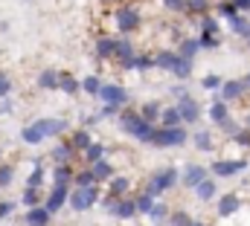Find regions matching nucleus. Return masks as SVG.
Segmentation results:
<instances>
[{
    "mask_svg": "<svg viewBox=\"0 0 250 226\" xmlns=\"http://www.w3.org/2000/svg\"><path fill=\"white\" fill-rule=\"evenodd\" d=\"M59 90H64L67 96H76L82 90V81L76 75H70V73H59Z\"/></svg>",
    "mask_w": 250,
    "mask_h": 226,
    "instance_id": "22",
    "label": "nucleus"
},
{
    "mask_svg": "<svg viewBox=\"0 0 250 226\" xmlns=\"http://www.w3.org/2000/svg\"><path fill=\"white\" fill-rule=\"evenodd\" d=\"M233 3H236L239 12H250V0H233Z\"/></svg>",
    "mask_w": 250,
    "mask_h": 226,
    "instance_id": "58",
    "label": "nucleus"
},
{
    "mask_svg": "<svg viewBox=\"0 0 250 226\" xmlns=\"http://www.w3.org/2000/svg\"><path fill=\"white\" fill-rule=\"evenodd\" d=\"M96 96H99L105 105H120V108L128 102V90H125V87H120V84H105V81H102V87H99Z\"/></svg>",
    "mask_w": 250,
    "mask_h": 226,
    "instance_id": "6",
    "label": "nucleus"
},
{
    "mask_svg": "<svg viewBox=\"0 0 250 226\" xmlns=\"http://www.w3.org/2000/svg\"><path fill=\"white\" fill-rule=\"evenodd\" d=\"M12 180H15V169L12 166H0V188L12 186Z\"/></svg>",
    "mask_w": 250,
    "mask_h": 226,
    "instance_id": "47",
    "label": "nucleus"
},
{
    "mask_svg": "<svg viewBox=\"0 0 250 226\" xmlns=\"http://www.w3.org/2000/svg\"><path fill=\"white\" fill-rule=\"evenodd\" d=\"M108 183H111L108 186V194H114V197H125L128 188H131V180L128 177H111Z\"/></svg>",
    "mask_w": 250,
    "mask_h": 226,
    "instance_id": "26",
    "label": "nucleus"
},
{
    "mask_svg": "<svg viewBox=\"0 0 250 226\" xmlns=\"http://www.w3.org/2000/svg\"><path fill=\"white\" fill-rule=\"evenodd\" d=\"M189 226H209V224H204V221H195V218H192V224Z\"/></svg>",
    "mask_w": 250,
    "mask_h": 226,
    "instance_id": "60",
    "label": "nucleus"
},
{
    "mask_svg": "<svg viewBox=\"0 0 250 226\" xmlns=\"http://www.w3.org/2000/svg\"><path fill=\"white\" fill-rule=\"evenodd\" d=\"M157 122H160L163 128H172V125H184V119H181L178 108H160V116H157Z\"/></svg>",
    "mask_w": 250,
    "mask_h": 226,
    "instance_id": "25",
    "label": "nucleus"
},
{
    "mask_svg": "<svg viewBox=\"0 0 250 226\" xmlns=\"http://www.w3.org/2000/svg\"><path fill=\"white\" fill-rule=\"evenodd\" d=\"M154 226H160V224H154Z\"/></svg>",
    "mask_w": 250,
    "mask_h": 226,
    "instance_id": "64",
    "label": "nucleus"
},
{
    "mask_svg": "<svg viewBox=\"0 0 250 226\" xmlns=\"http://www.w3.org/2000/svg\"><path fill=\"white\" fill-rule=\"evenodd\" d=\"M233 139H236L239 145H245V148H250V131H248V128H242V131L236 128V131H233Z\"/></svg>",
    "mask_w": 250,
    "mask_h": 226,
    "instance_id": "51",
    "label": "nucleus"
},
{
    "mask_svg": "<svg viewBox=\"0 0 250 226\" xmlns=\"http://www.w3.org/2000/svg\"><path fill=\"white\" fill-rule=\"evenodd\" d=\"M198 44L201 50H215L221 44V35H198Z\"/></svg>",
    "mask_w": 250,
    "mask_h": 226,
    "instance_id": "45",
    "label": "nucleus"
},
{
    "mask_svg": "<svg viewBox=\"0 0 250 226\" xmlns=\"http://www.w3.org/2000/svg\"><path fill=\"white\" fill-rule=\"evenodd\" d=\"M227 116H230V111H227V102H224V99L209 108V119H212V122H221V119H227Z\"/></svg>",
    "mask_w": 250,
    "mask_h": 226,
    "instance_id": "41",
    "label": "nucleus"
},
{
    "mask_svg": "<svg viewBox=\"0 0 250 226\" xmlns=\"http://www.w3.org/2000/svg\"><path fill=\"white\" fill-rule=\"evenodd\" d=\"M195 148L209 151V148H212V133H209V131H195Z\"/></svg>",
    "mask_w": 250,
    "mask_h": 226,
    "instance_id": "40",
    "label": "nucleus"
},
{
    "mask_svg": "<svg viewBox=\"0 0 250 226\" xmlns=\"http://www.w3.org/2000/svg\"><path fill=\"white\" fill-rule=\"evenodd\" d=\"M189 142V133L181 125H172V128H163V125H154V133H151V142L148 145H157V148H172V145H184Z\"/></svg>",
    "mask_w": 250,
    "mask_h": 226,
    "instance_id": "2",
    "label": "nucleus"
},
{
    "mask_svg": "<svg viewBox=\"0 0 250 226\" xmlns=\"http://www.w3.org/2000/svg\"><path fill=\"white\" fill-rule=\"evenodd\" d=\"M218 15L230 20L233 15H239V9H236V3H233V0H230V3H218Z\"/></svg>",
    "mask_w": 250,
    "mask_h": 226,
    "instance_id": "50",
    "label": "nucleus"
},
{
    "mask_svg": "<svg viewBox=\"0 0 250 226\" xmlns=\"http://www.w3.org/2000/svg\"><path fill=\"white\" fill-rule=\"evenodd\" d=\"M12 111H15L12 99H6V96H3V99H0V113H12Z\"/></svg>",
    "mask_w": 250,
    "mask_h": 226,
    "instance_id": "57",
    "label": "nucleus"
},
{
    "mask_svg": "<svg viewBox=\"0 0 250 226\" xmlns=\"http://www.w3.org/2000/svg\"><path fill=\"white\" fill-rule=\"evenodd\" d=\"M9 90H12V81H9V75H6V73H0V99H3V96H9Z\"/></svg>",
    "mask_w": 250,
    "mask_h": 226,
    "instance_id": "53",
    "label": "nucleus"
},
{
    "mask_svg": "<svg viewBox=\"0 0 250 226\" xmlns=\"http://www.w3.org/2000/svg\"><path fill=\"white\" fill-rule=\"evenodd\" d=\"M90 142H93V139H90V133H87L84 128H79V131H73V136H70V145H73V148H76L79 154H82V151H84V148H87Z\"/></svg>",
    "mask_w": 250,
    "mask_h": 226,
    "instance_id": "29",
    "label": "nucleus"
},
{
    "mask_svg": "<svg viewBox=\"0 0 250 226\" xmlns=\"http://www.w3.org/2000/svg\"><path fill=\"white\" fill-rule=\"evenodd\" d=\"M67 194H70V188H67V186H53V191H50V197H47L44 209H47L50 215H56L64 203H67Z\"/></svg>",
    "mask_w": 250,
    "mask_h": 226,
    "instance_id": "9",
    "label": "nucleus"
},
{
    "mask_svg": "<svg viewBox=\"0 0 250 226\" xmlns=\"http://www.w3.org/2000/svg\"><path fill=\"white\" fill-rule=\"evenodd\" d=\"M12 209H15V203H9V200H0V221H3V218H9V215H12Z\"/></svg>",
    "mask_w": 250,
    "mask_h": 226,
    "instance_id": "54",
    "label": "nucleus"
},
{
    "mask_svg": "<svg viewBox=\"0 0 250 226\" xmlns=\"http://www.w3.org/2000/svg\"><path fill=\"white\" fill-rule=\"evenodd\" d=\"M201 35H221V26H218V18L215 15H201Z\"/></svg>",
    "mask_w": 250,
    "mask_h": 226,
    "instance_id": "27",
    "label": "nucleus"
},
{
    "mask_svg": "<svg viewBox=\"0 0 250 226\" xmlns=\"http://www.w3.org/2000/svg\"><path fill=\"white\" fill-rule=\"evenodd\" d=\"M70 183H76V186H93L96 177H93L90 169H82V171H73V180H70Z\"/></svg>",
    "mask_w": 250,
    "mask_h": 226,
    "instance_id": "36",
    "label": "nucleus"
},
{
    "mask_svg": "<svg viewBox=\"0 0 250 226\" xmlns=\"http://www.w3.org/2000/svg\"><path fill=\"white\" fill-rule=\"evenodd\" d=\"M38 87L41 90H56L59 87V70H41V75H38Z\"/></svg>",
    "mask_w": 250,
    "mask_h": 226,
    "instance_id": "24",
    "label": "nucleus"
},
{
    "mask_svg": "<svg viewBox=\"0 0 250 226\" xmlns=\"http://www.w3.org/2000/svg\"><path fill=\"white\" fill-rule=\"evenodd\" d=\"M73 180V166L70 163H56L53 169V186H70Z\"/></svg>",
    "mask_w": 250,
    "mask_h": 226,
    "instance_id": "20",
    "label": "nucleus"
},
{
    "mask_svg": "<svg viewBox=\"0 0 250 226\" xmlns=\"http://www.w3.org/2000/svg\"><path fill=\"white\" fill-rule=\"evenodd\" d=\"M209 9H212V0H187L189 15H198V18H201V15H207Z\"/></svg>",
    "mask_w": 250,
    "mask_h": 226,
    "instance_id": "34",
    "label": "nucleus"
},
{
    "mask_svg": "<svg viewBox=\"0 0 250 226\" xmlns=\"http://www.w3.org/2000/svg\"><path fill=\"white\" fill-rule=\"evenodd\" d=\"M175 53H178V56H184V58H195L198 53H201V44H198V38H181Z\"/></svg>",
    "mask_w": 250,
    "mask_h": 226,
    "instance_id": "23",
    "label": "nucleus"
},
{
    "mask_svg": "<svg viewBox=\"0 0 250 226\" xmlns=\"http://www.w3.org/2000/svg\"><path fill=\"white\" fill-rule=\"evenodd\" d=\"M175 61H178V53H175V50H163V53H157V56H154V67H160V70H169V73H172Z\"/></svg>",
    "mask_w": 250,
    "mask_h": 226,
    "instance_id": "28",
    "label": "nucleus"
},
{
    "mask_svg": "<svg viewBox=\"0 0 250 226\" xmlns=\"http://www.w3.org/2000/svg\"><path fill=\"white\" fill-rule=\"evenodd\" d=\"M248 169V160H215L212 163V174L221 180V177H233V174H242V171Z\"/></svg>",
    "mask_w": 250,
    "mask_h": 226,
    "instance_id": "7",
    "label": "nucleus"
},
{
    "mask_svg": "<svg viewBox=\"0 0 250 226\" xmlns=\"http://www.w3.org/2000/svg\"><path fill=\"white\" fill-rule=\"evenodd\" d=\"M134 56V47H131V41L128 38H117V50H114V58L117 61H123V58Z\"/></svg>",
    "mask_w": 250,
    "mask_h": 226,
    "instance_id": "38",
    "label": "nucleus"
},
{
    "mask_svg": "<svg viewBox=\"0 0 250 226\" xmlns=\"http://www.w3.org/2000/svg\"><path fill=\"white\" fill-rule=\"evenodd\" d=\"M82 157H84V163L90 166V163H96V160H105V157H108V148H105L102 142H90V145L82 151Z\"/></svg>",
    "mask_w": 250,
    "mask_h": 226,
    "instance_id": "21",
    "label": "nucleus"
},
{
    "mask_svg": "<svg viewBox=\"0 0 250 226\" xmlns=\"http://www.w3.org/2000/svg\"><path fill=\"white\" fill-rule=\"evenodd\" d=\"M67 203H70L76 212H87L90 206L99 203V183H93V186H76V188L67 194Z\"/></svg>",
    "mask_w": 250,
    "mask_h": 226,
    "instance_id": "3",
    "label": "nucleus"
},
{
    "mask_svg": "<svg viewBox=\"0 0 250 226\" xmlns=\"http://www.w3.org/2000/svg\"><path fill=\"white\" fill-rule=\"evenodd\" d=\"M163 6L175 15H187V0H163Z\"/></svg>",
    "mask_w": 250,
    "mask_h": 226,
    "instance_id": "49",
    "label": "nucleus"
},
{
    "mask_svg": "<svg viewBox=\"0 0 250 226\" xmlns=\"http://www.w3.org/2000/svg\"><path fill=\"white\" fill-rule=\"evenodd\" d=\"M73 157H76V148H73L70 142H62V145H56V148L50 151V160H53V163H73Z\"/></svg>",
    "mask_w": 250,
    "mask_h": 226,
    "instance_id": "18",
    "label": "nucleus"
},
{
    "mask_svg": "<svg viewBox=\"0 0 250 226\" xmlns=\"http://www.w3.org/2000/svg\"><path fill=\"white\" fill-rule=\"evenodd\" d=\"M120 116V128H123L128 136H134L137 142H151V133H154V125L151 122H146L140 111H131V108H125V111L117 113Z\"/></svg>",
    "mask_w": 250,
    "mask_h": 226,
    "instance_id": "1",
    "label": "nucleus"
},
{
    "mask_svg": "<svg viewBox=\"0 0 250 226\" xmlns=\"http://www.w3.org/2000/svg\"><path fill=\"white\" fill-rule=\"evenodd\" d=\"M218 125H221V128H224V131H227V133H233V131H236V128H239V125H236V119H230V116H227V119H221V122H218Z\"/></svg>",
    "mask_w": 250,
    "mask_h": 226,
    "instance_id": "55",
    "label": "nucleus"
},
{
    "mask_svg": "<svg viewBox=\"0 0 250 226\" xmlns=\"http://www.w3.org/2000/svg\"><path fill=\"white\" fill-rule=\"evenodd\" d=\"M178 169H160L157 174H151L148 177V183H146V188L143 191H148L151 197H157V194H163V191H169L175 183H178Z\"/></svg>",
    "mask_w": 250,
    "mask_h": 226,
    "instance_id": "4",
    "label": "nucleus"
},
{
    "mask_svg": "<svg viewBox=\"0 0 250 226\" xmlns=\"http://www.w3.org/2000/svg\"><path fill=\"white\" fill-rule=\"evenodd\" d=\"M21 139H23V142H29V145H38V142L44 139V133H41L35 125H26V128L21 131Z\"/></svg>",
    "mask_w": 250,
    "mask_h": 226,
    "instance_id": "35",
    "label": "nucleus"
},
{
    "mask_svg": "<svg viewBox=\"0 0 250 226\" xmlns=\"http://www.w3.org/2000/svg\"><path fill=\"white\" fill-rule=\"evenodd\" d=\"M114 20H117L120 32H125V35L137 32V29H140V23H143V18H140V9H137V6H120V9L114 12Z\"/></svg>",
    "mask_w": 250,
    "mask_h": 226,
    "instance_id": "5",
    "label": "nucleus"
},
{
    "mask_svg": "<svg viewBox=\"0 0 250 226\" xmlns=\"http://www.w3.org/2000/svg\"><path fill=\"white\" fill-rule=\"evenodd\" d=\"M41 183H44V166L35 163V169L29 171V177H26V186L29 188H41Z\"/></svg>",
    "mask_w": 250,
    "mask_h": 226,
    "instance_id": "37",
    "label": "nucleus"
},
{
    "mask_svg": "<svg viewBox=\"0 0 250 226\" xmlns=\"http://www.w3.org/2000/svg\"><path fill=\"white\" fill-rule=\"evenodd\" d=\"M239 209H242V197H239V194H233V191H230V194H224V197L218 200V218H233Z\"/></svg>",
    "mask_w": 250,
    "mask_h": 226,
    "instance_id": "10",
    "label": "nucleus"
},
{
    "mask_svg": "<svg viewBox=\"0 0 250 226\" xmlns=\"http://www.w3.org/2000/svg\"><path fill=\"white\" fill-rule=\"evenodd\" d=\"M192 188H195V197H198V200H204V203H207V200H212V197H215V191H218L215 180H209V177H204V180H201L198 186H192Z\"/></svg>",
    "mask_w": 250,
    "mask_h": 226,
    "instance_id": "16",
    "label": "nucleus"
},
{
    "mask_svg": "<svg viewBox=\"0 0 250 226\" xmlns=\"http://www.w3.org/2000/svg\"><path fill=\"white\" fill-rule=\"evenodd\" d=\"M248 47H250V35H248Z\"/></svg>",
    "mask_w": 250,
    "mask_h": 226,
    "instance_id": "62",
    "label": "nucleus"
},
{
    "mask_svg": "<svg viewBox=\"0 0 250 226\" xmlns=\"http://www.w3.org/2000/svg\"><path fill=\"white\" fill-rule=\"evenodd\" d=\"M50 212L44 209V203H38V206H29V212H26V226H50Z\"/></svg>",
    "mask_w": 250,
    "mask_h": 226,
    "instance_id": "11",
    "label": "nucleus"
},
{
    "mask_svg": "<svg viewBox=\"0 0 250 226\" xmlns=\"http://www.w3.org/2000/svg\"><path fill=\"white\" fill-rule=\"evenodd\" d=\"M140 116H143L146 122L157 125V116H160V102H146V105L140 108Z\"/></svg>",
    "mask_w": 250,
    "mask_h": 226,
    "instance_id": "33",
    "label": "nucleus"
},
{
    "mask_svg": "<svg viewBox=\"0 0 250 226\" xmlns=\"http://www.w3.org/2000/svg\"><path fill=\"white\" fill-rule=\"evenodd\" d=\"M99 3H114V0H99Z\"/></svg>",
    "mask_w": 250,
    "mask_h": 226,
    "instance_id": "61",
    "label": "nucleus"
},
{
    "mask_svg": "<svg viewBox=\"0 0 250 226\" xmlns=\"http://www.w3.org/2000/svg\"><path fill=\"white\" fill-rule=\"evenodd\" d=\"M146 215H148V221L163 224V221H166V215H169V206H166V203H160V200H154V203H151V209H148Z\"/></svg>",
    "mask_w": 250,
    "mask_h": 226,
    "instance_id": "32",
    "label": "nucleus"
},
{
    "mask_svg": "<svg viewBox=\"0 0 250 226\" xmlns=\"http://www.w3.org/2000/svg\"><path fill=\"white\" fill-rule=\"evenodd\" d=\"M32 125L44 133V139H47V136H62L64 131H67V122H64V119H35Z\"/></svg>",
    "mask_w": 250,
    "mask_h": 226,
    "instance_id": "8",
    "label": "nucleus"
},
{
    "mask_svg": "<svg viewBox=\"0 0 250 226\" xmlns=\"http://www.w3.org/2000/svg\"><path fill=\"white\" fill-rule=\"evenodd\" d=\"M207 174H209V171L204 169V166H187V169H184V174H178V180H181L184 186H189V188H192V186H198Z\"/></svg>",
    "mask_w": 250,
    "mask_h": 226,
    "instance_id": "12",
    "label": "nucleus"
},
{
    "mask_svg": "<svg viewBox=\"0 0 250 226\" xmlns=\"http://www.w3.org/2000/svg\"><path fill=\"white\" fill-rule=\"evenodd\" d=\"M114 218H134L137 215V206H134V197H117L114 203Z\"/></svg>",
    "mask_w": 250,
    "mask_h": 226,
    "instance_id": "17",
    "label": "nucleus"
},
{
    "mask_svg": "<svg viewBox=\"0 0 250 226\" xmlns=\"http://www.w3.org/2000/svg\"><path fill=\"white\" fill-rule=\"evenodd\" d=\"M114 50H117V38H111V35L96 38V58L99 61H111L114 58Z\"/></svg>",
    "mask_w": 250,
    "mask_h": 226,
    "instance_id": "15",
    "label": "nucleus"
},
{
    "mask_svg": "<svg viewBox=\"0 0 250 226\" xmlns=\"http://www.w3.org/2000/svg\"><path fill=\"white\" fill-rule=\"evenodd\" d=\"M99 87H102V78H99V75H87V78L82 81V90H84V93H90V96H96V93H99Z\"/></svg>",
    "mask_w": 250,
    "mask_h": 226,
    "instance_id": "42",
    "label": "nucleus"
},
{
    "mask_svg": "<svg viewBox=\"0 0 250 226\" xmlns=\"http://www.w3.org/2000/svg\"><path fill=\"white\" fill-rule=\"evenodd\" d=\"M151 203H154V197H151L148 191H143V194H137V197H134V206H137V215H146V212L151 209Z\"/></svg>",
    "mask_w": 250,
    "mask_h": 226,
    "instance_id": "39",
    "label": "nucleus"
},
{
    "mask_svg": "<svg viewBox=\"0 0 250 226\" xmlns=\"http://www.w3.org/2000/svg\"><path fill=\"white\" fill-rule=\"evenodd\" d=\"M0 157H3V151H0Z\"/></svg>",
    "mask_w": 250,
    "mask_h": 226,
    "instance_id": "63",
    "label": "nucleus"
},
{
    "mask_svg": "<svg viewBox=\"0 0 250 226\" xmlns=\"http://www.w3.org/2000/svg\"><path fill=\"white\" fill-rule=\"evenodd\" d=\"M172 75H175V78H189V75H192V58L178 56L175 67H172Z\"/></svg>",
    "mask_w": 250,
    "mask_h": 226,
    "instance_id": "30",
    "label": "nucleus"
},
{
    "mask_svg": "<svg viewBox=\"0 0 250 226\" xmlns=\"http://www.w3.org/2000/svg\"><path fill=\"white\" fill-rule=\"evenodd\" d=\"M242 84H245V90H250V73L245 75V78H242Z\"/></svg>",
    "mask_w": 250,
    "mask_h": 226,
    "instance_id": "59",
    "label": "nucleus"
},
{
    "mask_svg": "<svg viewBox=\"0 0 250 226\" xmlns=\"http://www.w3.org/2000/svg\"><path fill=\"white\" fill-rule=\"evenodd\" d=\"M21 203H23L26 209H29V206H38V203H41V191H38V188H29V186H26V191H23Z\"/></svg>",
    "mask_w": 250,
    "mask_h": 226,
    "instance_id": "43",
    "label": "nucleus"
},
{
    "mask_svg": "<svg viewBox=\"0 0 250 226\" xmlns=\"http://www.w3.org/2000/svg\"><path fill=\"white\" fill-rule=\"evenodd\" d=\"M169 93H172V99H175V102H184V99H189V90L184 87V84H175Z\"/></svg>",
    "mask_w": 250,
    "mask_h": 226,
    "instance_id": "52",
    "label": "nucleus"
},
{
    "mask_svg": "<svg viewBox=\"0 0 250 226\" xmlns=\"http://www.w3.org/2000/svg\"><path fill=\"white\" fill-rule=\"evenodd\" d=\"M201 87H204V90H218V87H221V75H215V73H209V75H204V81H201Z\"/></svg>",
    "mask_w": 250,
    "mask_h": 226,
    "instance_id": "48",
    "label": "nucleus"
},
{
    "mask_svg": "<svg viewBox=\"0 0 250 226\" xmlns=\"http://www.w3.org/2000/svg\"><path fill=\"white\" fill-rule=\"evenodd\" d=\"M178 113H181V119H184L187 125H192V122H198L201 108H198V102L189 96V99H184V102H178Z\"/></svg>",
    "mask_w": 250,
    "mask_h": 226,
    "instance_id": "13",
    "label": "nucleus"
},
{
    "mask_svg": "<svg viewBox=\"0 0 250 226\" xmlns=\"http://www.w3.org/2000/svg\"><path fill=\"white\" fill-rule=\"evenodd\" d=\"M218 90H221V99H224L227 105L245 96V84H242V81H221V87H218Z\"/></svg>",
    "mask_w": 250,
    "mask_h": 226,
    "instance_id": "14",
    "label": "nucleus"
},
{
    "mask_svg": "<svg viewBox=\"0 0 250 226\" xmlns=\"http://www.w3.org/2000/svg\"><path fill=\"white\" fill-rule=\"evenodd\" d=\"M131 61H134V70H143V73L154 67V56H134Z\"/></svg>",
    "mask_w": 250,
    "mask_h": 226,
    "instance_id": "46",
    "label": "nucleus"
},
{
    "mask_svg": "<svg viewBox=\"0 0 250 226\" xmlns=\"http://www.w3.org/2000/svg\"><path fill=\"white\" fill-rule=\"evenodd\" d=\"M90 171H93L96 183H108V180L114 177V166H111L108 160H96V163H90Z\"/></svg>",
    "mask_w": 250,
    "mask_h": 226,
    "instance_id": "19",
    "label": "nucleus"
},
{
    "mask_svg": "<svg viewBox=\"0 0 250 226\" xmlns=\"http://www.w3.org/2000/svg\"><path fill=\"white\" fill-rule=\"evenodd\" d=\"M117 113H120V105H105V108L99 111V119H102V116H117Z\"/></svg>",
    "mask_w": 250,
    "mask_h": 226,
    "instance_id": "56",
    "label": "nucleus"
},
{
    "mask_svg": "<svg viewBox=\"0 0 250 226\" xmlns=\"http://www.w3.org/2000/svg\"><path fill=\"white\" fill-rule=\"evenodd\" d=\"M230 26H233V32H236L239 38H248V35H250V20H248V18H242V12L230 18Z\"/></svg>",
    "mask_w": 250,
    "mask_h": 226,
    "instance_id": "31",
    "label": "nucleus"
},
{
    "mask_svg": "<svg viewBox=\"0 0 250 226\" xmlns=\"http://www.w3.org/2000/svg\"><path fill=\"white\" fill-rule=\"evenodd\" d=\"M166 218H169L172 226H189L192 224V215H189V212H172V215H166Z\"/></svg>",
    "mask_w": 250,
    "mask_h": 226,
    "instance_id": "44",
    "label": "nucleus"
}]
</instances>
